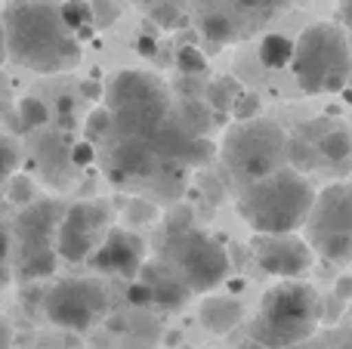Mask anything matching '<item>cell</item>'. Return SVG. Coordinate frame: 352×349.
I'll return each instance as SVG.
<instances>
[{"label":"cell","instance_id":"obj_33","mask_svg":"<svg viewBox=\"0 0 352 349\" xmlns=\"http://www.w3.org/2000/svg\"><path fill=\"white\" fill-rule=\"evenodd\" d=\"M10 198L19 204H31L34 201V185L22 177H12V189H10Z\"/></svg>","mask_w":352,"mask_h":349},{"label":"cell","instance_id":"obj_8","mask_svg":"<svg viewBox=\"0 0 352 349\" xmlns=\"http://www.w3.org/2000/svg\"><path fill=\"white\" fill-rule=\"evenodd\" d=\"M312 254H322V260L343 266L352 260V183H334L328 189L316 192L312 210L306 216Z\"/></svg>","mask_w":352,"mask_h":349},{"label":"cell","instance_id":"obj_36","mask_svg":"<svg viewBox=\"0 0 352 349\" xmlns=\"http://www.w3.org/2000/svg\"><path fill=\"white\" fill-rule=\"evenodd\" d=\"M334 297L340 303H352V272H349V275H340L334 282Z\"/></svg>","mask_w":352,"mask_h":349},{"label":"cell","instance_id":"obj_24","mask_svg":"<svg viewBox=\"0 0 352 349\" xmlns=\"http://www.w3.org/2000/svg\"><path fill=\"white\" fill-rule=\"evenodd\" d=\"M201 34L210 43H229L232 37H235V25H232V19L223 16V12H207V16L201 19Z\"/></svg>","mask_w":352,"mask_h":349},{"label":"cell","instance_id":"obj_35","mask_svg":"<svg viewBox=\"0 0 352 349\" xmlns=\"http://www.w3.org/2000/svg\"><path fill=\"white\" fill-rule=\"evenodd\" d=\"M127 300L130 306H152V291H148V284L136 282L127 288Z\"/></svg>","mask_w":352,"mask_h":349},{"label":"cell","instance_id":"obj_43","mask_svg":"<svg viewBox=\"0 0 352 349\" xmlns=\"http://www.w3.org/2000/svg\"><path fill=\"white\" fill-rule=\"evenodd\" d=\"M109 328H115V331H124V319H121V315H115V319H109Z\"/></svg>","mask_w":352,"mask_h":349},{"label":"cell","instance_id":"obj_16","mask_svg":"<svg viewBox=\"0 0 352 349\" xmlns=\"http://www.w3.org/2000/svg\"><path fill=\"white\" fill-rule=\"evenodd\" d=\"M198 322H201L204 331L223 337V334L235 331V328L244 322V306H241V300L232 297V294H210V297L201 300Z\"/></svg>","mask_w":352,"mask_h":349},{"label":"cell","instance_id":"obj_22","mask_svg":"<svg viewBox=\"0 0 352 349\" xmlns=\"http://www.w3.org/2000/svg\"><path fill=\"white\" fill-rule=\"evenodd\" d=\"M204 96H207L204 99L207 109L226 115V111H232V105H235V99H238V87L232 84V80H213L204 90Z\"/></svg>","mask_w":352,"mask_h":349},{"label":"cell","instance_id":"obj_6","mask_svg":"<svg viewBox=\"0 0 352 349\" xmlns=\"http://www.w3.org/2000/svg\"><path fill=\"white\" fill-rule=\"evenodd\" d=\"M164 260L167 269L179 278V284L188 294H210L213 288H219L229 278L232 269L226 247L213 235H207L204 229L195 226L167 235Z\"/></svg>","mask_w":352,"mask_h":349},{"label":"cell","instance_id":"obj_3","mask_svg":"<svg viewBox=\"0 0 352 349\" xmlns=\"http://www.w3.org/2000/svg\"><path fill=\"white\" fill-rule=\"evenodd\" d=\"M322 325V297L312 284L278 282L266 291L254 322H250V340L266 349L300 346L312 337Z\"/></svg>","mask_w":352,"mask_h":349},{"label":"cell","instance_id":"obj_47","mask_svg":"<svg viewBox=\"0 0 352 349\" xmlns=\"http://www.w3.org/2000/svg\"><path fill=\"white\" fill-rule=\"evenodd\" d=\"M140 3H148V6H155V3H161V0H140Z\"/></svg>","mask_w":352,"mask_h":349},{"label":"cell","instance_id":"obj_32","mask_svg":"<svg viewBox=\"0 0 352 349\" xmlns=\"http://www.w3.org/2000/svg\"><path fill=\"white\" fill-rule=\"evenodd\" d=\"M10 251H12V238H10V232L0 226V288L10 282V269H6V263H10Z\"/></svg>","mask_w":352,"mask_h":349},{"label":"cell","instance_id":"obj_31","mask_svg":"<svg viewBox=\"0 0 352 349\" xmlns=\"http://www.w3.org/2000/svg\"><path fill=\"white\" fill-rule=\"evenodd\" d=\"M90 10H93V25L96 28H109L118 19V6L111 0H90Z\"/></svg>","mask_w":352,"mask_h":349},{"label":"cell","instance_id":"obj_1","mask_svg":"<svg viewBox=\"0 0 352 349\" xmlns=\"http://www.w3.org/2000/svg\"><path fill=\"white\" fill-rule=\"evenodd\" d=\"M6 59L37 74L72 71L80 62V43L65 28L59 6L50 0H12L3 12Z\"/></svg>","mask_w":352,"mask_h":349},{"label":"cell","instance_id":"obj_14","mask_svg":"<svg viewBox=\"0 0 352 349\" xmlns=\"http://www.w3.org/2000/svg\"><path fill=\"white\" fill-rule=\"evenodd\" d=\"M148 146H152L155 158H170V161H182L188 167L204 164L213 155V146L207 139H195L188 136L179 124L164 121L152 136H148Z\"/></svg>","mask_w":352,"mask_h":349},{"label":"cell","instance_id":"obj_29","mask_svg":"<svg viewBox=\"0 0 352 349\" xmlns=\"http://www.w3.org/2000/svg\"><path fill=\"white\" fill-rule=\"evenodd\" d=\"M16 167H19V148H16V142L0 139V183H6L10 177H16Z\"/></svg>","mask_w":352,"mask_h":349},{"label":"cell","instance_id":"obj_10","mask_svg":"<svg viewBox=\"0 0 352 349\" xmlns=\"http://www.w3.org/2000/svg\"><path fill=\"white\" fill-rule=\"evenodd\" d=\"M109 207L102 201H78L62 210L59 229L53 238V251L65 263H84L93 257L99 241L109 232Z\"/></svg>","mask_w":352,"mask_h":349},{"label":"cell","instance_id":"obj_41","mask_svg":"<svg viewBox=\"0 0 352 349\" xmlns=\"http://www.w3.org/2000/svg\"><path fill=\"white\" fill-rule=\"evenodd\" d=\"M80 90H84V96H93V99H96V96H102V90H99L96 84H84V87H80Z\"/></svg>","mask_w":352,"mask_h":349},{"label":"cell","instance_id":"obj_26","mask_svg":"<svg viewBox=\"0 0 352 349\" xmlns=\"http://www.w3.org/2000/svg\"><path fill=\"white\" fill-rule=\"evenodd\" d=\"M318 148H322V155L328 161L349 158V155H352V133H346V130H331V133L318 142Z\"/></svg>","mask_w":352,"mask_h":349},{"label":"cell","instance_id":"obj_12","mask_svg":"<svg viewBox=\"0 0 352 349\" xmlns=\"http://www.w3.org/2000/svg\"><path fill=\"white\" fill-rule=\"evenodd\" d=\"M146 254H148V247L140 235L124 229V226H115L105 232L102 241H99V247L93 251L90 263H93V269H99V272L133 278V275H140L142 266H146Z\"/></svg>","mask_w":352,"mask_h":349},{"label":"cell","instance_id":"obj_39","mask_svg":"<svg viewBox=\"0 0 352 349\" xmlns=\"http://www.w3.org/2000/svg\"><path fill=\"white\" fill-rule=\"evenodd\" d=\"M127 216H130V220H136V216H155V210L136 201V204H130V214H127Z\"/></svg>","mask_w":352,"mask_h":349},{"label":"cell","instance_id":"obj_34","mask_svg":"<svg viewBox=\"0 0 352 349\" xmlns=\"http://www.w3.org/2000/svg\"><path fill=\"white\" fill-rule=\"evenodd\" d=\"M93 158H96V148H93V142H78V146H72V164L74 167H90Z\"/></svg>","mask_w":352,"mask_h":349},{"label":"cell","instance_id":"obj_5","mask_svg":"<svg viewBox=\"0 0 352 349\" xmlns=\"http://www.w3.org/2000/svg\"><path fill=\"white\" fill-rule=\"evenodd\" d=\"M105 109L115 121L118 136H140L148 139L170 111V93L148 71H118L105 87Z\"/></svg>","mask_w":352,"mask_h":349},{"label":"cell","instance_id":"obj_17","mask_svg":"<svg viewBox=\"0 0 352 349\" xmlns=\"http://www.w3.org/2000/svg\"><path fill=\"white\" fill-rule=\"evenodd\" d=\"M140 282L148 284L152 291V306L164 309V313H173V309H182L188 303V291L179 284V278L173 275L167 266H142Z\"/></svg>","mask_w":352,"mask_h":349},{"label":"cell","instance_id":"obj_40","mask_svg":"<svg viewBox=\"0 0 352 349\" xmlns=\"http://www.w3.org/2000/svg\"><path fill=\"white\" fill-rule=\"evenodd\" d=\"M12 346V328L6 322H0V349H10Z\"/></svg>","mask_w":352,"mask_h":349},{"label":"cell","instance_id":"obj_19","mask_svg":"<svg viewBox=\"0 0 352 349\" xmlns=\"http://www.w3.org/2000/svg\"><path fill=\"white\" fill-rule=\"evenodd\" d=\"M179 127L195 139H204V133L210 130V109L204 105V99H182Z\"/></svg>","mask_w":352,"mask_h":349},{"label":"cell","instance_id":"obj_11","mask_svg":"<svg viewBox=\"0 0 352 349\" xmlns=\"http://www.w3.org/2000/svg\"><path fill=\"white\" fill-rule=\"evenodd\" d=\"M250 254H254L256 266L269 275L281 278V282H294L312 266V247L306 238L294 235H254L250 241Z\"/></svg>","mask_w":352,"mask_h":349},{"label":"cell","instance_id":"obj_23","mask_svg":"<svg viewBox=\"0 0 352 349\" xmlns=\"http://www.w3.org/2000/svg\"><path fill=\"white\" fill-rule=\"evenodd\" d=\"M19 121H22L25 130H41L50 124V109L43 99L37 96H25L22 102H19Z\"/></svg>","mask_w":352,"mask_h":349},{"label":"cell","instance_id":"obj_30","mask_svg":"<svg viewBox=\"0 0 352 349\" xmlns=\"http://www.w3.org/2000/svg\"><path fill=\"white\" fill-rule=\"evenodd\" d=\"M232 115H235V124H244V121H254V117H260V99L250 96V93L238 96L235 105H232Z\"/></svg>","mask_w":352,"mask_h":349},{"label":"cell","instance_id":"obj_46","mask_svg":"<svg viewBox=\"0 0 352 349\" xmlns=\"http://www.w3.org/2000/svg\"><path fill=\"white\" fill-rule=\"evenodd\" d=\"M346 84L352 87V59H349V78H346Z\"/></svg>","mask_w":352,"mask_h":349},{"label":"cell","instance_id":"obj_49","mask_svg":"<svg viewBox=\"0 0 352 349\" xmlns=\"http://www.w3.org/2000/svg\"><path fill=\"white\" fill-rule=\"evenodd\" d=\"M349 313H352V309H349Z\"/></svg>","mask_w":352,"mask_h":349},{"label":"cell","instance_id":"obj_20","mask_svg":"<svg viewBox=\"0 0 352 349\" xmlns=\"http://www.w3.org/2000/svg\"><path fill=\"white\" fill-rule=\"evenodd\" d=\"M294 56V41L285 34H266L260 41V62L266 68H285L291 65Z\"/></svg>","mask_w":352,"mask_h":349},{"label":"cell","instance_id":"obj_4","mask_svg":"<svg viewBox=\"0 0 352 349\" xmlns=\"http://www.w3.org/2000/svg\"><path fill=\"white\" fill-rule=\"evenodd\" d=\"M349 59L352 49L346 31L334 22H316L294 43L291 71L303 93L324 96V93H340L346 87Z\"/></svg>","mask_w":352,"mask_h":349},{"label":"cell","instance_id":"obj_27","mask_svg":"<svg viewBox=\"0 0 352 349\" xmlns=\"http://www.w3.org/2000/svg\"><path fill=\"white\" fill-rule=\"evenodd\" d=\"M115 130V121H111L109 109H96L90 117H87V142L93 139H105V136Z\"/></svg>","mask_w":352,"mask_h":349},{"label":"cell","instance_id":"obj_25","mask_svg":"<svg viewBox=\"0 0 352 349\" xmlns=\"http://www.w3.org/2000/svg\"><path fill=\"white\" fill-rule=\"evenodd\" d=\"M176 68H179L182 78H201V74H207L210 62H207V56L201 53L198 47H186V43H182V47L176 49Z\"/></svg>","mask_w":352,"mask_h":349},{"label":"cell","instance_id":"obj_28","mask_svg":"<svg viewBox=\"0 0 352 349\" xmlns=\"http://www.w3.org/2000/svg\"><path fill=\"white\" fill-rule=\"evenodd\" d=\"M152 22H158L161 28H167V31L182 28V12H179V6L167 3V0H161V3L152 6Z\"/></svg>","mask_w":352,"mask_h":349},{"label":"cell","instance_id":"obj_45","mask_svg":"<svg viewBox=\"0 0 352 349\" xmlns=\"http://www.w3.org/2000/svg\"><path fill=\"white\" fill-rule=\"evenodd\" d=\"M241 6H254V3H260V0H238Z\"/></svg>","mask_w":352,"mask_h":349},{"label":"cell","instance_id":"obj_2","mask_svg":"<svg viewBox=\"0 0 352 349\" xmlns=\"http://www.w3.org/2000/svg\"><path fill=\"white\" fill-rule=\"evenodd\" d=\"M316 201L312 183L294 167H278L250 183L238 198V214L256 235H294Z\"/></svg>","mask_w":352,"mask_h":349},{"label":"cell","instance_id":"obj_21","mask_svg":"<svg viewBox=\"0 0 352 349\" xmlns=\"http://www.w3.org/2000/svg\"><path fill=\"white\" fill-rule=\"evenodd\" d=\"M56 266H59V257H56V251L50 247V251H37V254H28V257H22V266H19V272H22L25 282H41V278L53 275Z\"/></svg>","mask_w":352,"mask_h":349},{"label":"cell","instance_id":"obj_18","mask_svg":"<svg viewBox=\"0 0 352 349\" xmlns=\"http://www.w3.org/2000/svg\"><path fill=\"white\" fill-rule=\"evenodd\" d=\"M59 16H62V22H65V28L78 37V43L84 41V37H90L93 28H96V25H93L90 0H65V3L59 6Z\"/></svg>","mask_w":352,"mask_h":349},{"label":"cell","instance_id":"obj_42","mask_svg":"<svg viewBox=\"0 0 352 349\" xmlns=\"http://www.w3.org/2000/svg\"><path fill=\"white\" fill-rule=\"evenodd\" d=\"M6 59V34H3V22H0V62Z\"/></svg>","mask_w":352,"mask_h":349},{"label":"cell","instance_id":"obj_15","mask_svg":"<svg viewBox=\"0 0 352 349\" xmlns=\"http://www.w3.org/2000/svg\"><path fill=\"white\" fill-rule=\"evenodd\" d=\"M155 158L148 139H140V136H118V142L109 152V179L121 183V179L133 177V179H146L155 173Z\"/></svg>","mask_w":352,"mask_h":349},{"label":"cell","instance_id":"obj_9","mask_svg":"<svg viewBox=\"0 0 352 349\" xmlns=\"http://www.w3.org/2000/svg\"><path fill=\"white\" fill-rule=\"evenodd\" d=\"M109 309V291L99 278H62L43 297V313L56 328L84 334Z\"/></svg>","mask_w":352,"mask_h":349},{"label":"cell","instance_id":"obj_38","mask_svg":"<svg viewBox=\"0 0 352 349\" xmlns=\"http://www.w3.org/2000/svg\"><path fill=\"white\" fill-rule=\"evenodd\" d=\"M337 10H340V28L343 31H352V0H340V6H337Z\"/></svg>","mask_w":352,"mask_h":349},{"label":"cell","instance_id":"obj_44","mask_svg":"<svg viewBox=\"0 0 352 349\" xmlns=\"http://www.w3.org/2000/svg\"><path fill=\"white\" fill-rule=\"evenodd\" d=\"M238 349H266V346H260V344H256V340H250V337H248V340H244V344L238 346Z\"/></svg>","mask_w":352,"mask_h":349},{"label":"cell","instance_id":"obj_13","mask_svg":"<svg viewBox=\"0 0 352 349\" xmlns=\"http://www.w3.org/2000/svg\"><path fill=\"white\" fill-rule=\"evenodd\" d=\"M59 220H62V207L56 201H31L16 220V241L22 247V257L37 251H50Z\"/></svg>","mask_w":352,"mask_h":349},{"label":"cell","instance_id":"obj_48","mask_svg":"<svg viewBox=\"0 0 352 349\" xmlns=\"http://www.w3.org/2000/svg\"><path fill=\"white\" fill-rule=\"evenodd\" d=\"M266 3H281V0H266Z\"/></svg>","mask_w":352,"mask_h":349},{"label":"cell","instance_id":"obj_37","mask_svg":"<svg viewBox=\"0 0 352 349\" xmlns=\"http://www.w3.org/2000/svg\"><path fill=\"white\" fill-rule=\"evenodd\" d=\"M136 49H140V56H146V59H152V56H155V49H158V43H155L148 34H142V37H136Z\"/></svg>","mask_w":352,"mask_h":349},{"label":"cell","instance_id":"obj_7","mask_svg":"<svg viewBox=\"0 0 352 349\" xmlns=\"http://www.w3.org/2000/svg\"><path fill=\"white\" fill-rule=\"evenodd\" d=\"M285 148L287 139L278 124L269 121V117H254V121L229 127L223 148H219V158H223L226 170L250 185L256 179L269 177L272 170H278L281 161H285Z\"/></svg>","mask_w":352,"mask_h":349}]
</instances>
